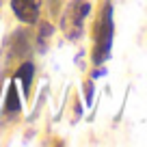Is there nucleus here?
I'll return each instance as SVG.
<instances>
[{
	"label": "nucleus",
	"instance_id": "f257e3e1",
	"mask_svg": "<svg viewBox=\"0 0 147 147\" xmlns=\"http://www.w3.org/2000/svg\"><path fill=\"white\" fill-rule=\"evenodd\" d=\"M113 39H115V22H113V2L102 0L100 13H97L95 26H93V63L102 65L108 61L113 50Z\"/></svg>",
	"mask_w": 147,
	"mask_h": 147
},
{
	"label": "nucleus",
	"instance_id": "20e7f679",
	"mask_svg": "<svg viewBox=\"0 0 147 147\" xmlns=\"http://www.w3.org/2000/svg\"><path fill=\"white\" fill-rule=\"evenodd\" d=\"M32 76H35V67H32V63L28 61V63H22L20 65V69L15 71V80H22V87H24V93H30V84H32Z\"/></svg>",
	"mask_w": 147,
	"mask_h": 147
},
{
	"label": "nucleus",
	"instance_id": "39448f33",
	"mask_svg": "<svg viewBox=\"0 0 147 147\" xmlns=\"http://www.w3.org/2000/svg\"><path fill=\"white\" fill-rule=\"evenodd\" d=\"M7 110H9V113H18V110H20L18 87H15V80L9 84V89H7Z\"/></svg>",
	"mask_w": 147,
	"mask_h": 147
},
{
	"label": "nucleus",
	"instance_id": "f03ea898",
	"mask_svg": "<svg viewBox=\"0 0 147 147\" xmlns=\"http://www.w3.org/2000/svg\"><path fill=\"white\" fill-rule=\"evenodd\" d=\"M91 13V2L89 0H71L67 5L61 20V28L65 30V35L69 39H78L84 30V20Z\"/></svg>",
	"mask_w": 147,
	"mask_h": 147
},
{
	"label": "nucleus",
	"instance_id": "7ed1b4c3",
	"mask_svg": "<svg viewBox=\"0 0 147 147\" xmlns=\"http://www.w3.org/2000/svg\"><path fill=\"white\" fill-rule=\"evenodd\" d=\"M11 9L18 15L20 22L24 24H35L39 20V9L41 0H11Z\"/></svg>",
	"mask_w": 147,
	"mask_h": 147
}]
</instances>
